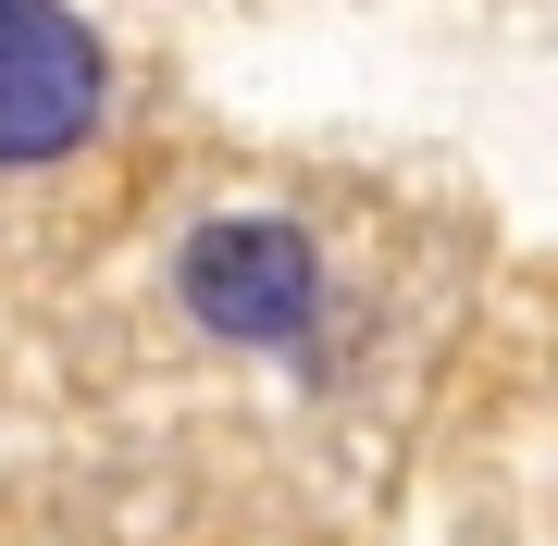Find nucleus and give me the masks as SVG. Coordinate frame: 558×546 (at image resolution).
<instances>
[{"label":"nucleus","instance_id":"f257e3e1","mask_svg":"<svg viewBox=\"0 0 558 546\" xmlns=\"http://www.w3.org/2000/svg\"><path fill=\"white\" fill-rule=\"evenodd\" d=\"M174 299L199 311L211 336H236V348H311V324H323V262H311L299 223L223 211V223H199V236H186Z\"/></svg>","mask_w":558,"mask_h":546},{"label":"nucleus","instance_id":"f03ea898","mask_svg":"<svg viewBox=\"0 0 558 546\" xmlns=\"http://www.w3.org/2000/svg\"><path fill=\"white\" fill-rule=\"evenodd\" d=\"M100 100H112L100 38L50 0H0V174H38L62 149H87Z\"/></svg>","mask_w":558,"mask_h":546}]
</instances>
